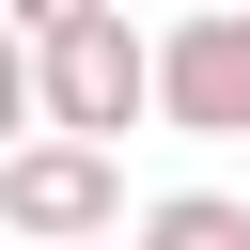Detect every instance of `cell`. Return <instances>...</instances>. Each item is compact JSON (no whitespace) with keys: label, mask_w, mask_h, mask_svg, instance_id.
Wrapping results in <instances>:
<instances>
[{"label":"cell","mask_w":250,"mask_h":250,"mask_svg":"<svg viewBox=\"0 0 250 250\" xmlns=\"http://www.w3.org/2000/svg\"><path fill=\"white\" fill-rule=\"evenodd\" d=\"M31 94H47V141H94L109 156L156 109V31H125V0H109V16H78V31L31 47Z\"/></svg>","instance_id":"obj_1"},{"label":"cell","mask_w":250,"mask_h":250,"mask_svg":"<svg viewBox=\"0 0 250 250\" xmlns=\"http://www.w3.org/2000/svg\"><path fill=\"white\" fill-rule=\"evenodd\" d=\"M0 234L16 250H94V234H125V172L94 141H16L0 156Z\"/></svg>","instance_id":"obj_2"},{"label":"cell","mask_w":250,"mask_h":250,"mask_svg":"<svg viewBox=\"0 0 250 250\" xmlns=\"http://www.w3.org/2000/svg\"><path fill=\"white\" fill-rule=\"evenodd\" d=\"M156 125L250 141V16H172L156 31Z\"/></svg>","instance_id":"obj_3"},{"label":"cell","mask_w":250,"mask_h":250,"mask_svg":"<svg viewBox=\"0 0 250 250\" xmlns=\"http://www.w3.org/2000/svg\"><path fill=\"white\" fill-rule=\"evenodd\" d=\"M125 250H250V203L172 188V203H141V219H125Z\"/></svg>","instance_id":"obj_4"},{"label":"cell","mask_w":250,"mask_h":250,"mask_svg":"<svg viewBox=\"0 0 250 250\" xmlns=\"http://www.w3.org/2000/svg\"><path fill=\"white\" fill-rule=\"evenodd\" d=\"M31 125H47V94H31V47H16V31H0V156H16V141H31Z\"/></svg>","instance_id":"obj_5"},{"label":"cell","mask_w":250,"mask_h":250,"mask_svg":"<svg viewBox=\"0 0 250 250\" xmlns=\"http://www.w3.org/2000/svg\"><path fill=\"white\" fill-rule=\"evenodd\" d=\"M78 16H109V0H0V31H16V47H47V31H78Z\"/></svg>","instance_id":"obj_6"},{"label":"cell","mask_w":250,"mask_h":250,"mask_svg":"<svg viewBox=\"0 0 250 250\" xmlns=\"http://www.w3.org/2000/svg\"><path fill=\"white\" fill-rule=\"evenodd\" d=\"M188 16H250V0H188Z\"/></svg>","instance_id":"obj_7"},{"label":"cell","mask_w":250,"mask_h":250,"mask_svg":"<svg viewBox=\"0 0 250 250\" xmlns=\"http://www.w3.org/2000/svg\"><path fill=\"white\" fill-rule=\"evenodd\" d=\"M94 250H125V234H94Z\"/></svg>","instance_id":"obj_8"}]
</instances>
